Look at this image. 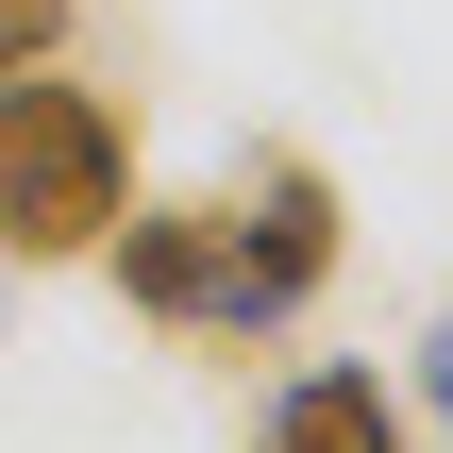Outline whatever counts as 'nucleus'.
Wrapping results in <instances>:
<instances>
[{"instance_id": "obj_1", "label": "nucleus", "mask_w": 453, "mask_h": 453, "mask_svg": "<svg viewBox=\"0 0 453 453\" xmlns=\"http://www.w3.org/2000/svg\"><path fill=\"white\" fill-rule=\"evenodd\" d=\"M134 202V134L101 84H0V252L17 269H67L101 252Z\"/></svg>"}, {"instance_id": "obj_3", "label": "nucleus", "mask_w": 453, "mask_h": 453, "mask_svg": "<svg viewBox=\"0 0 453 453\" xmlns=\"http://www.w3.org/2000/svg\"><path fill=\"white\" fill-rule=\"evenodd\" d=\"M118 286L151 303V319H202L219 303V202H118Z\"/></svg>"}, {"instance_id": "obj_2", "label": "nucleus", "mask_w": 453, "mask_h": 453, "mask_svg": "<svg viewBox=\"0 0 453 453\" xmlns=\"http://www.w3.org/2000/svg\"><path fill=\"white\" fill-rule=\"evenodd\" d=\"M319 269H336V185H319L303 151H269V168L219 202V303H202V336H269V319H303Z\"/></svg>"}, {"instance_id": "obj_4", "label": "nucleus", "mask_w": 453, "mask_h": 453, "mask_svg": "<svg viewBox=\"0 0 453 453\" xmlns=\"http://www.w3.org/2000/svg\"><path fill=\"white\" fill-rule=\"evenodd\" d=\"M269 453H420V437H403L387 370H303V387L269 403Z\"/></svg>"}, {"instance_id": "obj_5", "label": "nucleus", "mask_w": 453, "mask_h": 453, "mask_svg": "<svg viewBox=\"0 0 453 453\" xmlns=\"http://www.w3.org/2000/svg\"><path fill=\"white\" fill-rule=\"evenodd\" d=\"M67 50V0H0V67H50Z\"/></svg>"}, {"instance_id": "obj_6", "label": "nucleus", "mask_w": 453, "mask_h": 453, "mask_svg": "<svg viewBox=\"0 0 453 453\" xmlns=\"http://www.w3.org/2000/svg\"><path fill=\"white\" fill-rule=\"evenodd\" d=\"M420 403H437V420H453V319H437V336H420Z\"/></svg>"}]
</instances>
